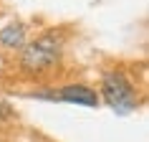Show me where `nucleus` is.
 <instances>
[{
    "label": "nucleus",
    "instance_id": "nucleus-1",
    "mask_svg": "<svg viewBox=\"0 0 149 142\" xmlns=\"http://www.w3.org/2000/svg\"><path fill=\"white\" fill-rule=\"evenodd\" d=\"M58 58H61V43L56 41V36H43L25 46V51L20 53V66L31 74H43L53 69Z\"/></svg>",
    "mask_w": 149,
    "mask_h": 142
},
{
    "label": "nucleus",
    "instance_id": "nucleus-2",
    "mask_svg": "<svg viewBox=\"0 0 149 142\" xmlns=\"http://www.w3.org/2000/svg\"><path fill=\"white\" fill-rule=\"evenodd\" d=\"M101 96L114 112H132L136 107V91L121 71H106L101 79Z\"/></svg>",
    "mask_w": 149,
    "mask_h": 142
},
{
    "label": "nucleus",
    "instance_id": "nucleus-3",
    "mask_svg": "<svg viewBox=\"0 0 149 142\" xmlns=\"http://www.w3.org/2000/svg\"><path fill=\"white\" fill-rule=\"evenodd\" d=\"M61 102H68V104H81V107H99V94L94 89L84 86V84H68L56 91Z\"/></svg>",
    "mask_w": 149,
    "mask_h": 142
},
{
    "label": "nucleus",
    "instance_id": "nucleus-4",
    "mask_svg": "<svg viewBox=\"0 0 149 142\" xmlns=\"http://www.w3.org/2000/svg\"><path fill=\"white\" fill-rule=\"evenodd\" d=\"M0 43L8 48H20L25 43V25L23 23H10L0 31Z\"/></svg>",
    "mask_w": 149,
    "mask_h": 142
},
{
    "label": "nucleus",
    "instance_id": "nucleus-5",
    "mask_svg": "<svg viewBox=\"0 0 149 142\" xmlns=\"http://www.w3.org/2000/svg\"><path fill=\"white\" fill-rule=\"evenodd\" d=\"M36 99H48V102H56L58 94H56V89H38V91H33Z\"/></svg>",
    "mask_w": 149,
    "mask_h": 142
},
{
    "label": "nucleus",
    "instance_id": "nucleus-6",
    "mask_svg": "<svg viewBox=\"0 0 149 142\" xmlns=\"http://www.w3.org/2000/svg\"><path fill=\"white\" fill-rule=\"evenodd\" d=\"M10 117V107L8 104H0V119H8Z\"/></svg>",
    "mask_w": 149,
    "mask_h": 142
}]
</instances>
